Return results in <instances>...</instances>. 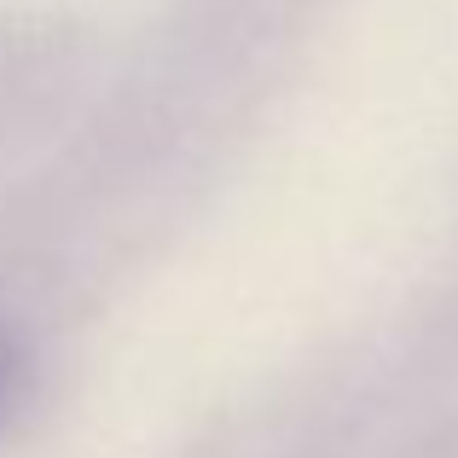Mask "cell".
<instances>
[{
  "label": "cell",
  "mask_w": 458,
  "mask_h": 458,
  "mask_svg": "<svg viewBox=\"0 0 458 458\" xmlns=\"http://www.w3.org/2000/svg\"><path fill=\"white\" fill-rule=\"evenodd\" d=\"M18 377H23V360H18V348H12V336H0V418L18 401Z\"/></svg>",
  "instance_id": "6da1fadb"
}]
</instances>
